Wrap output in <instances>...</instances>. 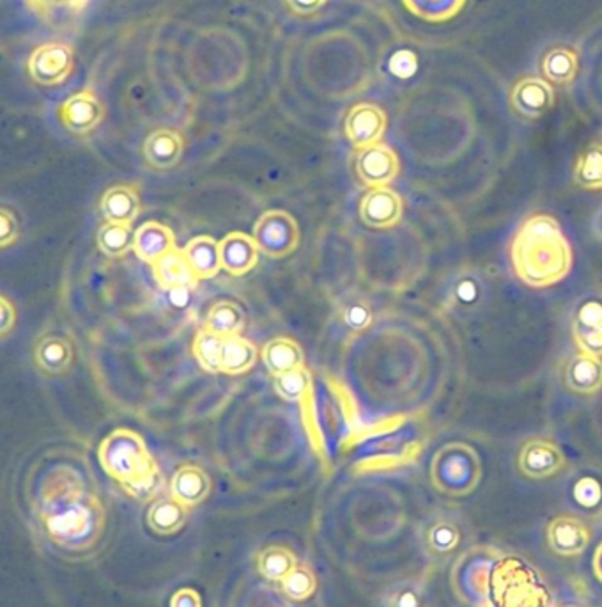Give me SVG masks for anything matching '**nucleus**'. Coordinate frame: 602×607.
Segmentation results:
<instances>
[{
	"label": "nucleus",
	"instance_id": "obj_8",
	"mask_svg": "<svg viewBox=\"0 0 602 607\" xmlns=\"http://www.w3.org/2000/svg\"><path fill=\"white\" fill-rule=\"evenodd\" d=\"M491 581H495V595L500 607H540L545 603L539 584L534 583L530 572L517 561L497 565Z\"/></svg>",
	"mask_w": 602,
	"mask_h": 607
},
{
	"label": "nucleus",
	"instance_id": "obj_30",
	"mask_svg": "<svg viewBox=\"0 0 602 607\" xmlns=\"http://www.w3.org/2000/svg\"><path fill=\"white\" fill-rule=\"evenodd\" d=\"M245 324L246 315L240 304L232 301H220L213 304L212 309L207 312L204 327L222 338H231V336H240L245 329Z\"/></svg>",
	"mask_w": 602,
	"mask_h": 607
},
{
	"label": "nucleus",
	"instance_id": "obj_45",
	"mask_svg": "<svg viewBox=\"0 0 602 607\" xmlns=\"http://www.w3.org/2000/svg\"><path fill=\"white\" fill-rule=\"evenodd\" d=\"M282 2L290 10L291 15L298 16V18H310L323 10L330 0H282Z\"/></svg>",
	"mask_w": 602,
	"mask_h": 607
},
{
	"label": "nucleus",
	"instance_id": "obj_19",
	"mask_svg": "<svg viewBox=\"0 0 602 607\" xmlns=\"http://www.w3.org/2000/svg\"><path fill=\"white\" fill-rule=\"evenodd\" d=\"M259 260V248L251 235L232 231L220 242V263L227 274L245 276L256 267Z\"/></svg>",
	"mask_w": 602,
	"mask_h": 607
},
{
	"label": "nucleus",
	"instance_id": "obj_5",
	"mask_svg": "<svg viewBox=\"0 0 602 607\" xmlns=\"http://www.w3.org/2000/svg\"><path fill=\"white\" fill-rule=\"evenodd\" d=\"M252 239L256 240L259 253L268 258H287L298 249L299 226L284 210H270L257 219Z\"/></svg>",
	"mask_w": 602,
	"mask_h": 607
},
{
	"label": "nucleus",
	"instance_id": "obj_21",
	"mask_svg": "<svg viewBox=\"0 0 602 607\" xmlns=\"http://www.w3.org/2000/svg\"><path fill=\"white\" fill-rule=\"evenodd\" d=\"M574 343L579 352L602 357V304L585 302L573 320Z\"/></svg>",
	"mask_w": 602,
	"mask_h": 607
},
{
	"label": "nucleus",
	"instance_id": "obj_2",
	"mask_svg": "<svg viewBox=\"0 0 602 607\" xmlns=\"http://www.w3.org/2000/svg\"><path fill=\"white\" fill-rule=\"evenodd\" d=\"M511 262L517 279L528 287H553L571 273L573 249L559 220L531 215L512 239Z\"/></svg>",
	"mask_w": 602,
	"mask_h": 607
},
{
	"label": "nucleus",
	"instance_id": "obj_18",
	"mask_svg": "<svg viewBox=\"0 0 602 607\" xmlns=\"http://www.w3.org/2000/svg\"><path fill=\"white\" fill-rule=\"evenodd\" d=\"M153 276L162 290L172 292V290H195L197 288V274L193 273L192 265L184 256L183 249H174L165 254L164 258L151 265Z\"/></svg>",
	"mask_w": 602,
	"mask_h": 607
},
{
	"label": "nucleus",
	"instance_id": "obj_37",
	"mask_svg": "<svg viewBox=\"0 0 602 607\" xmlns=\"http://www.w3.org/2000/svg\"><path fill=\"white\" fill-rule=\"evenodd\" d=\"M44 20L68 18L86 10L91 0H25Z\"/></svg>",
	"mask_w": 602,
	"mask_h": 607
},
{
	"label": "nucleus",
	"instance_id": "obj_38",
	"mask_svg": "<svg viewBox=\"0 0 602 607\" xmlns=\"http://www.w3.org/2000/svg\"><path fill=\"white\" fill-rule=\"evenodd\" d=\"M280 583H282L285 595L293 600H307L318 590V581H316L312 570L299 567V565H296Z\"/></svg>",
	"mask_w": 602,
	"mask_h": 607
},
{
	"label": "nucleus",
	"instance_id": "obj_48",
	"mask_svg": "<svg viewBox=\"0 0 602 607\" xmlns=\"http://www.w3.org/2000/svg\"><path fill=\"white\" fill-rule=\"evenodd\" d=\"M564 607H584V606H576V604H571V606H564Z\"/></svg>",
	"mask_w": 602,
	"mask_h": 607
},
{
	"label": "nucleus",
	"instance_id": "obj_11",
	"mask_svg": "<svg viewBox=\"0 0 602 607\" xmlns=\"http://www.w3.org/2000/svg\"><path fill=\"white\" fill-rule=\"evenodd\" d=\"M388 127V117L376 103L361 102L353 105L344 119V134L353 147H371L381 142Z\"/></svg>",
	"mask_w": 602,
	"mask_h": 607
},
{
	"label": "nucleus",
	"instance_id": "obj_1",
	"mask_svg": "<svg viewBox=\"0 0 602 607\" xmlns=\"http://www.w3.org/2000/svg\"><path fill=\"white\" fill-rule=\"evenodd\" d=\"M39 519L53 544L63 549H91L105 530L102 501L87 491L78 472L57 467L39 492Z\"/></svg>",
	"mask_w": 602,
	"mask_h": 607
},
{
	"label": "nucleus",
	"instance_id": "obj_42",
	"mask_svg": "<svg viewBox=\"0 0 602 607\" xmlns=\"http://www.w3.org/2000/svg\"><path fill=\"white\" fill-rule=\"evenodd\" d=\"M574 499L584 508H595L602 499V489L598 480L581 478L574 486Z\"/></svg>",
	"mask_w": 602,
	"mask_h": 607
},
{
	"label": "nucleus",
	"instance_id": "obj_31",
	"mask_svg": "<svg viewBox=\"0 0 602 607\" xmlns=\"http://www.w3.org/2000/svg\"><path fill=\"white\" fill-rule=\"evenodd\" d=\"M467 0H402L406 10L417 18L431 22V24H444L464 10Z\"/></svg>",
	"mask_w": 602,
	"mask_h": 607
},
{
	"label": "nucleus",
	"instance_id": "obj_15",
	"mask_svg": "<svg viewBox=\"0 0 602 607\" xmlns=\"http://www.w3.org/2000/svg\"><path fill=\"white\" fill-rule=\"evenodd\" d=\"M512 111L525 119H539L553 109L554 91L545 78H520L509 94Z\"/></svg>",
	"mask_w": 602,
	"mask_h": 607
},
{
	"label": "nucleus",
	"instance_id": "obj_28",
	"mask_svg": "<svg viewBox=\"0 0 602 607\" xmlns=\"http://www.w3.org/2000/svg\"><path fill=\"white\" fill-rule=\"evenodd\" d=\"M189 519V508L181 505L179 501L170 497H159L148 511V524L155 533L169 534L178 533Z\"/></svg>",
	"mask_w": 602,
	"mask_h": 607
},
{
	"label": "nucleus",
	"instance_id": "obj_32",
	"mask_svg": "<svg viewBox=\"0 0 602 607\" xmlns=\"http://www.w3.org/2000/svg\"><path fill=\"white\" fill-rule=\"evenodd\" d=\"M136 231L131 224L106 223L97 235L98 249L108 258H123L133 249Z\"/></svg>",
	"mask_w": 602,
	"mask_h": 607
},
{
	"label": "nucleus",
	"instance_id": "obj_6",
	"mask_svg": "<svg viewBox=\"0 0 602 607\" xmlns=\"http://www.w3.org/2000/svg\"><path fill=\"white\" fill-rule=\"evenodd\" d=\"M498 561H500V553L491 547L467 551V554L459 559L453 572V583L461 597L470 603H484L489 595L492 569L497 567Z\"/></svg>",
	"mask_w": 602,
	"mask_h": 607
},
{
	"label": "nucleus",
	"instance_id": "obj_13",
	"mask_svg": "<svg viewBox=\"0 0 602 607\" xmlns=\"http://www.w3.org/2000/svg\"><path fill=\"white\" fill-rule=\"evenodd\" d=\"M33 357L41 374L50 377L68 375L75 365V343L63 332H44L36 341Z\"/></svg>",
	"mask_w": 602,
	"mask_h": 607
},
{
	"label": "nucleus",
	"instance_id": "obj_24",
	"mask_svg": "<svg viewBox=\"0 0 602 607\" xmlns=\"http://www.w3.org/2000/svg\"><path fill=\"white\" fill-rule=\"evenodd\" d=\"M103 219L112 224H133L140 214V195L131 185H114L100 201Z\"/></svg>",
	"mask_w": 602,
	"mask_h": 607
},
{
	"label": "nucleus",
	"instance_id": "obj_35",
	"mask_svg": "<svg viewBox=\"0 0 602 607\" xmlns=\"http://www.w3.org/2000/svg\"><path fill=\"white\" fill-rule=\"evenodd\" d=\"M222 336L215 334L206 327L195 334L193 340V355L198 365L207 374H220V359H222Z\"/></svg>",
	"mask_w": 602,
	"mask_h": 607
},
{
	"label": "nucleus",
	"instance_id": "obj_23",
	"mask_svg": "<svg viewBox=\"0 0 602 607\" xmlns=\"http://www.w3.org/2000/svg\"><path fill=\"white\" fill-rule=\"evenodd\" d=\"M212 492V478L203 467H179L170 481V496L187 508L201 505Z\"/></svg>",
	"mask_w": 602,
	"mask_h": 607
},
{
	"label": "nucleus",
	"instance_id": "obj_7",
	"mask_svg": "<svg viewBox=\"0 0 602 607\" xmlns=\"http://www.w3.org/2000/svg\"><path fill=\"white\" fill-rule=\"evenodd\" d=\"M27 72L41 88H59L75 72V50L64 41L39 45L27 61Z\"/></svg>",
	"mask_w": 602,
	"mask_h": 607
},
{
	"label": "nucleus",
	"instance_id": "obj_27",
	"mask_svg": "<svg viewBox=\"0 0 602 607\" xmlns=\"http://www.w3.org/2000/svg\"><path fill=\"white\" fill-rule=\"evenodd\" d=\"M183 253L198 279H212L222 270L220 242L213 237H195L184 245Z\"/></svg>",
	"mask_w": 602,
	"mask_h": 607
},
{
	"label": "nucleus",
	"instance_id": "obj_16",
	"mask_svg": "<svg viewBox=\"0 0 602 607\" xmlns=\"http://www.w3.org/2000/svg\"><path fill=\"white\" fill-rule=\"evenodd\" d=\"M405 214V201L390 187H374L360 203V217L369 228L385 229L396 226Z\"/></svg>",
	"mask_w": 602,
	"mask_h": 607
},
{
	"label": "nucleus",
	"instance_id": "obj_36",
	"mask_svg": "<svg viewBox=\"0 0 602 607\" xmlns=\"http://www.w3.org/2000/svg\"><path fill=\"white\" fill-rule=\"evenodd\" d=\"M296 565V556L280 545L260 551L257 556V569L270 581H282Z\"/></svg>",
	"mask_w": 602,
	"mask_h": 607
},
{
	"label": "nucleus",
	"instance_id": "obj_12",
	"mask_svg": "<svg viewBox=\"0 0 602 607\" xmlns=\"http://www.w3.org/2000/svg\"><path fill=\"white\" fill-rule=\"evenodd\" d=\"M565 455L554 442L548 439H531L521 447L517 467L521 475L530 480H548L564 469Z\"/></svg>",
	"mask_w": 602,
	"mask_h": 607
},
{
	"label": "nucleus",
	"instance_id": "obj_29",
	"mask_svg": "<svg viewBox=\"0 0 602 607\" xmlns=\"http://www.w3.org/2000/svg\"><path fill=\"white\" fill-rule=\"evenodd\" d=\"M257 346L243 336L223 338L220 374L243 375L257 363Z\"/></svg>",
	"mask_w": 602,
	"mask_h": 607
},
{
	"label": "nucleus",
	"instance_id": "obj_20",
	"mask_svg": "<svg viewBox=\"0 0 602 607\" xmlns=\"http://www.w3.org/2000/svg\"><path fill=\"white\" fill-rule=\"evenodd\" d=\"M564 380L573 393L592 396L602 389V359L598 355H573L564 368Z\"/></svg>",
	"mask_w": 602,
	"mask_h": 607
},
{
	"label": "nucleus",
	"instance_id": "obj_25",
	"mask_svg": "<svg viewBox=\"0 0 602 607\" xmlns=\"http://www.w3.org/2000/svg\"><path fill=\"white\" fill-rule=\"evenodd\" d=\"M579 58L576 50L568 47H553L540 59V74L546 83L568 86L578 77Z\"/></svg>",
	"mask_w": 602,
	"mask_h": 607
},
{
	"label": "nucleus",
	"instance_id": "obj_34",
	"mask_svg": "<svg viewBox=\"0 0 602 607\" xmlns=\"http://www.w3.org/2000/svg\"><path fill=\"white\" fill-rule=\"evenodd\" d=\"M574 181L587 190H602V142H592L579 155L574 167Z\"/></svg>",
	"mask_w": 602,
	"mask_h": 607
},
{
	"label": "nucleus",
	"instance_id": "obj_4",
	"mask_svg": "<svg viewBox=\"0 0 602 607\" xmlns=\"http://www.w3.org/2000/svg\"><path fill=\"white\" fill-rule=\"evenodd\" d=\"M482 464L477 452L464 442L445 444L433 458L431 480L447 496L461 497L477 489Z\"/></svg>",
	"mask_w": 602,
	"mask_h": 607
},
{
	"label": "nucleus",
	"instance_id": "obj_46",
	"mask_svg": "<svg viewBox=\"0 0 602 607\" xmlns=\"http://www.w3.org/2000/svg\"><path fill=\"white\" fill-rule=\"evenodd\" d=\"M170 607H203V598L195 590H178L170 598Z\"/></svg>",
	"mask_w": 602,
	"mask_h": 607
},
{
	"label": "nucleus",
	"instance_id": "obj_14",
	"mask_svg": "<svg viewBox=\"0 0 602 607\" xmlns=\"http://www.w3.org/2000/svg\"><path fill=\"white\" fill-rule=\"evenodd\" d=\"M546 540L556 556L576 558L588 549L590 540H592V531L578 517L560 516L548 524Z\"/></svg>",
	"mask_w": 602,
	"mask_h": 607
},
{
	"label": "nucleus",
	"instance_id": "obj_41",
	"mask_svg": "<svg viewBox=\"0 0 602 607\" xmlns=\"http://www.w3.org/2000/svg\"><path fill=\"white\" fill-rule=\"evenodd\" d=\"M20 239V220L10 206L0 204V249L15 245Z\"/></svg>",
	"mask_w": 602,
	"mask_h": 607
},
{
	"label": "nucleus",
	"instance_id": "obj_44",
	"mask_svg": "<svg viewBox=\"0 0 602 607\" xmlns=\"http://www.w3.org/2000/svg\"><path fill=\"white\" fill-rule=\"evenodd\" d=\"M16 318L18 315H16L15 304L4 293H0V340H4L15 331Z\"/></svg>",
	"mask_w": 602,
	"mask_h": 607
},
{
	"label": "nucleus",
	"instance_id": "obj_33",
	"mask_svg": "<svg viewBox=\"0 0 602 607\" xmlns=\"http://www.w3.org/2000/svg\"><path fill=\"white\" fill-rule=\"evenodd\" d=\"M273 385L282 399L294 404H304L312 393V375L309 369L302 366V368L291 369L287 374L276 375Z\"/></svg>",
	"mask_w": 602,
	"mask_h": 607
},
{
	"label": "nucleus",
	"instance_id": "obj_47",
	"mask_svg": "<svg viewBox=\"0 0 602 607\" xmlns=\"http://www.w3.org/2000/svg\"><path fill=\"white\" fill-rule=\"evenodd\" d=\"M593 573L602 583V544L599 545L598 551L593 554Z\"/></svg>",
	"mask_w": 602,
	"mask_h": 607
},
{
	"label": "nucleus",
	"instance_id": "obj_3",
	"mask_svg": "<svg viewBox=\"0 0 602 607\" xmlns=\"http://www.w3.org/2000/svg\"><path fill=\"white\" fill-rule=\"evenodd\" d=\"M103 471L116 480L131 496L150 492L158 480L159 469L150 447L130 428H117L98 447Z\"/></svg>",
	"mask_w": 602,
	"mask_h": 607
},
{
	"label": "nucleus",
	"instance_id": "obj_9",
	"mask_svg": "<svg viewBox=\"0 0 602 607\" xmlns=\"http://www.w3.org/2000/svg\"><path fill=\"white\" fill-rule=\"evenodd\" d=\"M59 122L75 137L91 136L102 125L106 116L105 103L94 89L86 88L75 92L61 103Z\"/></svg>",
	"mask_w": 602,
	"mask_h": 607
},
{
	"label": "nucleus",
	"instance_id": "obj_39",
	"mask_svg": "<svg viewBox=\"0 0 602 607\" xmlns=\"http://www.w3.org/2000/svg\"><path fill=\"white\" fill-rule=\"evenodd\" d=\"M430 547L434 553L445 554L456 549L461 540V533L452 522H438L430 530Z\"/></svg>",
	"mask_w": 602,
	"mask_h": 607
},
{
	"label": "nucleus",
	"instance_id": "obj_43",
	"mask_svg": "<svg viewBox=\"0 0 602 607\" xmlns=\"http://www.w3.org/2000/svg\"><path fill=\"white\" fill-rule=\"evenodd\" d=\"M388 607H424V593L417 584H405L390 593Z\"/></svg>",
	"mask_w": 602,
	"mask_h": 607
},
{
	"label": "nucleus",
	"instance_id": "obj_10",
	"mask_svg": "<svg viewBox=\"0 0 602 607\" xmlns=\"http://www.w3.org/2000/svg\"><path fill=\"white\" fill-rule=\"evenodd\" d=\"M357 176L369 189L388 187L400 170L399 156L385 142L360 148L355 155Z\"/></svg>",
	"mask_w": 602,
	"mask_h": 607
},
{
	"label": "nucleus",
	"instance_id": "obj_17",
	"mask_svg": "<svg viewBox=\"0 0 602 607\" xmlns=\"http://www.w3.org/2000/svg\"><path fill=\"white\" fill-rule=\"evenodd\" d=\"M142 155L155 170H169L178 166L184 155V139L174 128H156L145 137Z\"/></svg>",
	"mask_w": 602,
	"mask_h": 607
},
{
	"label": "nucleus",
	"instance_id": "obj_40",
	"mask_svg": "<svg viewBox=\"0 0 602 607\" xmlns=\"http://www.w3.org/2000/svg\"><path fill=\"white\" fill-rule=\"evenodd\" d=\"M344 321L351 331H366L372 324V309L369 304L361 301L349 302L344 306Z\"/></svg>",
	"mask_w": 602,
	"mask_h": 607
},
{
	"label": "nucleus",
	"instance_id": "obj_22",
	"mask_svg": "<svg viewBox=\"0 0 602 607\" xmlns=\"http://www.w3.org/2000/svg\"><path fill=\"white\" fill-rule=\"evenodd\" d=\"M174 249H176V237H174L172 229L167 228L165 224L148 220L136 231L133 253L142 262L153 265Z\"/></svg>",
	"mask_w": 602,
	"mask_h": 607
},
{
	"label": "nucleus",
	"instance_id": "obj_26",
	"mask_svg": "<svg viewBox=\"0 0 602 607\" xmlns=\"http://www.w3.org/2000/svg\"><path fill=\"white\" fill-rule=\"evenodd\" d=\"M260 357L273 377L305 366L304 349L290 338H276V340L268 341L262 346Z\"/></svg>",
	"mask_w": 602,
	"mask_h": 607
}]
</instances>
